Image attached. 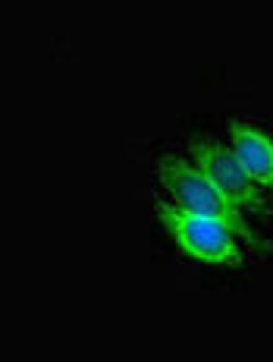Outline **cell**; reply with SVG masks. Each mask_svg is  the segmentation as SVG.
Wrapping results in <instances>:
<instances>
[{"label":"cell","mask_w":273,"mask_h":362,"mask_svg":"<svg viewBox=\"0 0 273 362\" xmlns=\"http://www.w3.org/2000/svg\"><path fill=\"white\" fill-rule=\"evenodd\" d=\"M233 151L239 155L248 177L273 196V139L251 123H233Z\"/></svg>","instance_id":"cell-4"},{"label":"cell","mask_w":273,"mask_h":362,"mask_svg":"<svg viewBox=\"0 0 273 362\" xmlns=\"http://www.w3.org/2000/svg\"><path fill=\"white\" fill-rule=\"evenodd\" d=\"M157 180H160V186H164V196L170 205L186 208V211L226 218L239 227H251L248 221H245L242 208L192 161H179V158L176 161H164L157 170Z\"/></svg>","instance_id":"cell-2"},{"label":"cell","mask_w":273,"mask_h":362,"mask_svg":"<svg viewBox=\"0 0 273 362\" xmlns=\"http://www.w3.org/2000/svg\"><path fill=\"white\" fill-rule=\"evenodd\" d=\"M157 218L182 252L207 264L233 268V264L248 262L257 249H267V243L251 227H239L226 218H214V214L186 211L170 202H157Z\"/></svg>","instance_id":"cell-1"},{"label":"cell","mask_w":273,"mask_h":362,"mask_svg":"<svg viewBox=\"0 0 273 362\" xmlns=\"http://www.w3.org/2000/svg\"><path fill=\"white\" fill-rule=\"evenodd\" d=\"M188 161L201 167L242 211H261L264 208L267 192L248 177V170L242 167L233 148H223L220 142H211V139H195L188 145Z\"/></svg>","instance_id":"cell-3"}]
</instances>
